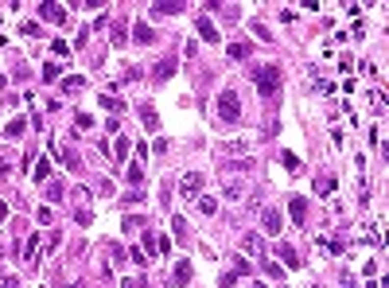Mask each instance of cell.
I'll list each match as a JSON object with an SVG mask.
<instances>
[{
	"label": "cell",
	"mask_w": 389,
	"mask_h": 288,
	"mask_svg": "<svg viewBox=\"0 0 389 288\" xmlns=\"http://www.w3.org/2000/svg\"><path fill=\"white\" fill-rule=\"evenodd\" d=\"M241 249L245 253H253V257H265V241H261V234H245V241H241Z\"/></svg>",
	"instance_id": "7c38bea8"
},
{
	"label": "cell",
	"mask_w": 389,
	"mask_h": 288,
	"mask_svg": "<svg viewBox=\"0 0 389 288\" xmlns=\"http://www.w3.org/2000/svg\"><path fill=\"white\" fill-rule=\"evenodd\" d=\"M218 117L230 121V125H233V121H241V102H237V94H233V90H222V94H218Z\"/></svg>",
	"instance_id": "7a4b0ae2"
},
{
	"label": "cell",
	"mask_w": 389,
	"mask_h": 288,
	"mask_svg": "<svg viewBox=\"0 0 389 288\" xmlns=\"http://www.w3.org/2000/svg\"><path fill=\"white\" fill-rule=\"evenodd\" d=\"M58 78H62L58 62H47V66H43V82H58Z\"/></svg>",
	"instance_id": "83f0119b"
},
{
	"label": "cell",
	"mask_w": 389,
	"mask_h": 288,
	"mask_svg": "<svg viewBox=\"0 0 389 288\" xmlns=\"http://www.w3.org/2000/svg\"><path fill=\"white\" fill-rule=\"evenodd\" d=\"M245 55H249V43H230V58H237V62H241Z\"/></svg>",
	"instance_id": "1f68e13d"
},
{
	"label": "cell",
	"mask_w": 389,
	"mask_h": 288,
	"mask_svg": "<svg viewBox=\"0 0 389 288\" xmlns=\"http://www.w3.org/2000/svg\"><path fill=\"white\" fill-rule=\"evenodd\" d=\"M24 261H27V265L39 261V234H35V230H31V237L24 241Z\"/></svg>",
	"instance_id": "4fadbf2b"
},
{
	"label": "cell",
	"mask_w": 389,
	"mask_h": 288,
	"mask_svg": "<svg viewBox=\"0 0 389 288\" xmlns=\"http://www.w3.org/2000/svg\"><path fill=\"white\" fill-rule=\"evenodd\" d=\"M0 288H16V277H0Z\"/></svg>",
	"instance_id": "ab89813d"
},
{
	"label": "cell",
	"mask_w": 389,
	"mask_h": 288,
	"mask_svg": "<svg viewBox=\"0 0 389 288\" xmlns=\"http://www.w3.org/2000/svg\"><path fill=\"white\" fill-rule=\"evenodd\" d=\"M129 43V27L125 24H113V47H125Z\"/></svg>",
	"instance_id": "7402d4cb"
},
{
	"label": "cell",
	"mask_w": 389,
	"mask_h": 288,
	"mask_svg": "<svg viewBox=\"0 0 389 288\" xmlns=\"http://www.w3.org/2000/svg\"><path fill=\"white\" fill-rule=\"evenodd\" d=\"M230 277H233V281H241V277H249V261H233V269H230Z\"/></svg>",
	"instance_id": "f546056e"
},
{
	"label": "cell",
	"mask_w": 389,
	"mask_h": 288,
	"mask_svg": "<svg viewBox=\"0 0 389 288\" xmlns=\"http://www.w3.org/2000/svg\"><path fill=\"white\" fill-rule=\"evenodd\" d=\"M315 191H319V195H331L335 191V175H323V179L315 183Z\"/></svg>",
	"instance_id": "836d02e7"
},
{
	"label": "cell",
	"mask_w": 389,
	"mask_h": 288,
	"mask_svg": "<svg viewBox=\"0 0 389 288\" xmlns=\"http://www.w3.org/2000/svg\"><path fill=\"white\" fill-rule=\"evenodd\" d=\"M280 288H284V285H280Z\"/></svg>",
	"instance_id": "7dc6e473"
},
{
	"label": "cell",
	"mask_w": 389,
	"mask_h": 288,
	"mask_svg": "<svg viewBox=\"0 0 389 288\" xmlns=\"http://www.w3.org/2000/svg\"><path fill=\"white\" fill-rule=\"evenodd\" d=\"M39 16H43L47 24H66V4H55V0H47V4H39Z\"/></svg>",
	"instance_id": "277c9868"
},
{
	"label": "cell",
	"mask_w": 389,
	"mask_h": 288,
	"mask_svg": "<svg viewBox=\"0 0 389 288\" xmlns=\"http://www.w3.org/2000/svg\"><path fill=\"white\" fill-rule=\"evenodd\" d=\"M125 179H129L132 187H140V183H144V168H140V160H132V164H129V172H125Z\"/></svg>",
	"instance_id": "ac0fdd59"
},
{
	"label": "cell",
	"mask_w": 389,
	"mask_h": 288,
	"mask_svg": "<svg viewBox=\"0 0 389 288\" xmlns=\"http://www.w3.org/2000/svg\"><path fill=\"white\" fill-rule=\"evenodd\" d=\"M288 214H292L296 226H304V222H308V199H304V195H292V199H288Z\"/></svg>",
	"instance_id": "5b68a950"
},
{
	"label": "cell",
	"mask_w": 389,
	"mask_h": 288,
	"mask_svg": "<svg viewBox=\"0 0 389 288\" xmlns=\"http://www.w3.org/2000/svg\"><path fill=\"white\" fill-rule=\"evenodd\" d=\"M253 164L249 160H230V164H222V172H249Z\"/></svg>",
	"instance_id": "4dcf8cb0"
},
{
	"label": "cell",
	"mask_w": 389,
	"mask_h": 288,
	"mask_svg": "<svg viewBox=\"0 0 389 288\" xmlns=\"http://www.w3.org/2000/svg\"><path fill=\"white\" fill-rule=\"evenodd\" d=\"M195 27H199V35H203L207 43H218V27H214V20H210V16H199V20H195Z\"/></svg>",
	"instance_id": "52a82bcc"
},
{
	"label": "cell",
	"mask_w": 389,
	"mask_h": 288,
	"mask_svg": "<svg viewBox=\"0 0 389 288\" xmlns=\"http://www.w3.org/2000/svg\"><path fill=\"white\" fill-rule=\"evenodd\" d=\"M51 51H55V55H62V58H66V55H70V43H62V39H55V43H51Z\"/></svg>",
	"instance_id": "8d00e7d4"
},
{
	"label": "cell",
	"mask_w": 389,
	"mask_h": 288,
	"mask_svg": "<svg viewBox=\"0 0 389 288\" xmlns=\"http://www.w3.org/2000/svg\"><path fill=\"white\" fill-rule=\"evenodd\" d=\"M261 222H265V230H269V234H280V226H284L277 207H265V210H261Z\"/></svg>",
	"instance_id": "8fae6325"
},
{
	"label": "cell",
	"mask_w": 389,
	"mask_h": 288,
	"mask_svg": "<svg viewBox=\"0 0 389 288\" xmlns=\"http://www.w3.org/2000/svg\"><path fill=\"white\" fill-rule=\"evenodd\" d=\"M148 12H152V16H156V12H164V16H175V12H187V4H183V0H156Z\"/></svg>",
	"instance_id": "9c48e42d"
},
{
	"label": "cell",
	"mask_w": 389,
	"mask_h": 288,
	"mask_svg": "<svg viewBox=\"0 0 389 288\" xmlns=\"http://www.w3.org/2000/svg\"><path fill=\"white\" fill-rule=\"evenodd\" d=\"M241 195H245V187H241L237 179H230V183H226V199H241Z\"/></svg>",
	"instance_id": "f1b7e54d"
},
{
	"label": "cell",
	"mask_w": 389,
	"mask_h": 288,
	"mask_svg": "<svg viewBox=\"0 0 389 288\" xmlns=\"http://www.w3.org/2000/svg\"><path fill=\"white\" fill-rule=\"evenodd\" d=\"M47 175H51V160L39 156V160L31 164V179H35V183H47Z\"/></svg>",
	"instance_id": "9a60e30c"
},
{
	"label": "cell",
	"mask_w": 389,
	"mask_h": 288,
	"mask_svg": "<svg viewBox=\"0 0 389 288\" xmlns=\"http://www.w3.org/2000/svg\"><path fill=\"white\" fill-rule=\"evenodd\" d=\"M144 249H148V253H156V234H152V230L144 234Z\"/></svg>",
	"instance_id": "f35d334b"
},
{
	"label": "cell",
	"mask_w": 389,
	"mask_h": 288,
	"mask_svg": "<svg viewBox=\"0 0 389 288\" xmlns=\"http://www.w3.org/2000/svg\"><path fill=\"white\" fill-rule=\"evenodd\" d=\"M98 105H102V109H109L113 117H117V113H121V109H125V102H121L117 94H102V98H98Z\"/></svg>",
	"instance_id": "2e32d148"
},
{
	"label": "cell",
	"mask_w": 389,
	"mask_h": 288,
	"mask_svg": "<svg viewBox=\"0 0 389 288\" xmlns=\"http://www.w3.org/2000/svg\"><path fill=\"white\" fill-rule=\"evenodd\" d=\"M51 218H55V214H51V207H39V210H35V222H39V226H47Z\"/></svg>",
	"instance_id": "e575fe53"
},
{
	"label": "cell",
	"mask_w": 389,
	"mask_h": 288,
	"mask_svg": "<svg viewBox=\"0 0 389 288\" xmlns=\"http://www.w3.org/2000/svg\"><path fill=\"white\" fill-rule=\"evenodd\" d=\"M121 288H144V281H121Z\"/></svg>",
	"instance_id": "60d3db41"
},
{
	"label": "cell",
	"mask_w": 389,
	"mask_h": 288,
	"mask_svg": "<svg viewBox=\"0 0 389 288\" xmlns=\"http://www.w3.org/2000/svg\"><path fill=\"white\" fill-rule=\"evenodd\" d=\"M125 203H132V207H144V203H148V199H144V191H132V195H129V199H125Z\"/></svg>",
	"instance_id": "74e56055"
},
{
	"label": "cell",
	"mask_w": 389,
	"mask_h": 288,
	"mask_svg": "<svg viewBox=\"0 0 389 288\" xmlns=\"http://www.w3.org/2000/svg\"><path fill=\"white\" fill-rule=\"evenodd\" d=\"M82 86H86V78H82V74H70V78H62V90H66V94H78Z\"/></svg>",
	"instance_id": "d6986e66"
},
{
	"label": "cell",
	"mask_w": 389,
	"mask_h": 288,
	"mask_svg": "<svg viewBox=\"0 0 389 288\" xmlns=\"http://www.w3.org/2000/svg\"><path fill=\"white\" fill-rule=\"evenodd\" d=\"M129 152H132V140H129L125 132H117V144H113V156H117V160L125 164V156H129Z\"/></svg>",
	"instance_id": "e0dca14e"
},
{
	"label": "cell",
	"mask_w": 389,
	"mask_h": 288,
	"mask_svg": "<svg viewBox=\"0 0 389 288\" xmlns=\"http://www.w3.org/2000/svg\"><path fill=\"white\" fill-rule=\"evenodd\" d=\"M171 281H175V285H187V281H191V265H187V261H179V265H175V273H171Z\"/></svg>",
	"instance_id": "ffe728a7"
},
{
	"label": "cell",
	"mask_w": 389,
	"mask_h": 288,
	"mask_svg": "<svg viewBox=\"0 0 389 288\" xmlns=\"http://www.w3.org/2000/svg\"><path fill=\"white\" fill-rule=\"evenodd\" d=\"M261 261H265V257H261ZM265 273H269L273 281H280V265H277V261H265Z\"/></svg>",
	"instance_id": "d590c367"
},
{
	"label": "cell",
	"mask_w": 389,
	"mask_h": 288,
	"mask_svg": "<svg viewBox=\"0 0 389 288\" xmlns=\"http://www.w3.org/2000/svg\"><path fill=\"white\" fill-rule=\"evenodd\" d=\"M140 121H144L148 129H156V109H152V105H140Z\"/></svg>",
	"instance_id": "d6a6232c"
},
{
	"label": "cell",
	"mask_w": 389,
	"mask_h": 288,
	"mask_svg": "<svg viewBox=\"0 0 389 288\" xmlns=\"http://www.w3.org/2000/svg\"><path fill=\"white\" fill-rule=\"evenodd\" d=\"M366 288H378V285H374V281H370V285H366Z\"/></svg>",
	"instance_id": "ee69618b"
},
{
	"label": "cell",
	"mask_w": 389,
	"mask_h": 288,
	"mask_svg": "<svg viewBox=\"0 0 389 288\" xmlns=\"http://www.w3.org/2000/svg\"><path fill=\"white\" fill-rule=\"evenodd\" d=\"M0 253H4V249H0Z\"/></svg>",
	"instance_id": "bcb514c9"
},
{
	"label": "cell",
	"mask_w": 389,
	"mask_h": 288,
	"mask_svg": "<svg viewBox=\"0 0 389 288\" xmlns=\"http://www.w3.org/2000/svg\"><path fill=\"white\" fill-rule=\"evenodd\" d=\"M257 288H269V285H257Z\"/></svg>",
	"instance_id": "f6af8a7d"
},
{
	"label": "cell",
	"mask_w": 389,
	"mask_h": 288,
	"mask_svg": "<svg viewBox=\"0 0 389 288\" xmlns=\"http://www.w3.org/2000/svg\"><path fill=\"white\" fill-rule=\"evenodd\" d=\"M171 74H175V58H171V55H167V58H160V62L152 66V78H156V82H167Z\"/></svg>",
	"instance_id": "30bf717a"
},
{
	"label": "cell",
	"mask_w": 389,
	"mask_h": 288,
	"mask_svg": "<svg viewBox=\"0 0 389 288\" xmlns=\"http://www.w3.org/2000/svg\"><path fill=\"white\" fill-rule=\"evenodd\" d=\"M132 39H136L140 47H148V43H156V31H152L144 20H136V24H132Z\"/></svg>",
	"instance_id": "ba28073f"
},
{
	"label": "cell",
	"mask_w": 389,
	"mask_h": 288,
	"mask_svg": "<svg viewBox=\"0 0 389 288\" xmlns=\"http://www.w3.org/2000/svg\"><path fill=\"white\" fill-rule=\"evenodd\" d=\"M179 195H183V199H199V195H203V172L183 175V179H179Z\"/></svg>",
	"instance_id": "3957f363"
},
{
	"label": "cell",
	"mask_w": 389,
	"mask_h": 288,
	"mask_svg": "<svg viewBox=\"0 0 389 288\" xmlns=\"http://www.w3.org/2000/svg\"><path fill=\"white\" fill-rule=\"evenodd\" d=\"M199 210H203V214H214V210H218V199H210V195H199Z\"/></svg>",
	"instance_id": "484cf974"
},
{
	"label": "cell",
	"mask_w": 389,
	"mask_h": 288,
	"mask_svg": "<svg viewBox=\"0 0 389 288\" xmlns=\"http://www.w3.org/2000/svg\"><path fill=\"white\" fill-rule=\"evenodd\" d=\"M0 175H8V164H4V160H0Z\"/></svg>",
	"instance_id": "7bdbcfd3"
},
{
	"label": "cell",
	"mask_w": 389,
	"mask_h": 288,
	"mask_svg": "<svg viewBox=\"0 0 389 288\" xmlns=\"http://www.w3.org/2000/svg\"><path fill=\"white\" fill-rule=\"evenodd\" d=\"M24 129H27V121H24V117H16V121H8V125H4V136H20Z\"/></svg>",
	"instance_id": "603a6c76"
},
{
	"label": "cell",
	"mask_w": 389,
	"mask_h": 288,
	"mask_svg": "<svg viewBox=\"0 0 389 288\" xmlns=\"http://www.w3.org/2000/svg\"><path fill=\"white\" fill-rule=\"evenodd\" d=\"M280 164H284L288 172H300V156H296V152H280Z\"/></svg>",
	"instance_id": "d4e9b609"
},
{
	"label": "cell",
	"mask_w": 389,
	"mask_h": 288,
	"mask_svg": "<svg viewBox=\"0 0 389 288\" xmlns=\"http://www.w3.org/2000/svg\"><path fill=\"white\" fill-rule=\"evenodd\" d=\"M62 195H66V183H47V199H51V203H62Z\"/></svg>",
	"instance_id": "44dd1931"
},
{
	"label": "cell",
	"mask_w": 389,
	"mask_h": 288,
	"mask_svg": "<svg viewBox=\"0 0 389 288\" xmlns=\"http://www.w3.org/2000/svg\"><path fill=\"white\" fill-rule=\"evenodd\" d=\"M171 230H175L179 241H187V218H179V214H175V218H171Z\"/></svg>",
	"instance_id": "4316f807"
},
{
	"label": "cell",
	"mask_w": 389,
	"mask_h": 288,
	"mask_svg": "<svg viewBox=\"0 0 389 288\" xmlns=\"http://www.w3.org/2000/svg\"><path fill=\"white\" fill-rule=\"evenodd\" d=\"M253 82H257V94L261 98H277L280 94V66H257V74H253Z\"/></svg>",
	"instance_id": "6da1fadb"
},
{
	"label": "cell",
	"mask_w": 389,
	"mask_h": 288,
	"mask_svg": "<svg viewBox=\"0 0 389 288\" xmlns=\"http://www.w3.org/2000/svg\"><path fill=\"white\" fill-rule=\"evenodd\" d=\"M273 253H277V257L284 261V265H288V269H300V265H304V261L296 257V249H292L288 241H277V249H273Z\"/></svg>",
	"instance_id": "8992f818"
},
{
	"label": "cell",
	"mask_w": 389,
	"mask_h": 288,
	"mask_svg": "<svg viewBox=\"0 0 389 288\" xmlns=\"http://www.w3.org/2000/svg\"><path fill=\"white\" fill-rule=\"evenodd\" d=\"M249 27H253V35H257V39H265V43H273V31H269V27L261 24V20H253Z\"/></svg>",
	"instance_id": "cb8c5ba5"
},
{
	"label": "cell",
	"mask_w": 389,
	"mask_h": 288,
	"mask_svg": "<svg viewBox=\"0 0 389 288\" xmlns=\"http://www.w3.org/2000/svg\"><path fill=\"white\" fill-rule=\"evenodd\" d=\"M51 152H55L58 160H62V164H66V168H82V160H78V152H74V148H70V144H66V148H55V144H51Z\"/></svg>",
	"instance_id": "5bb4252c"
},
{
	"label": "cell",
	"mask_w": 389,
	"mask_h": 288,
	"mask_svg": "<svg viewBox=\"0 0 389 288\" xmlns=\"http://www.w3.org/2000/svg\"><path fill=\"white\" fill-rule=\"evenodd\" d=\"M4 218H8V207H4V203H0V222H4Z\"/></svg>",
	"instance_id": "b9f144b4"
}]
</instances>
